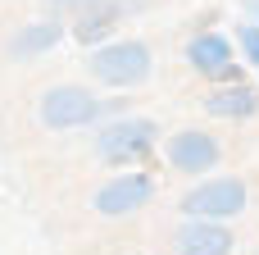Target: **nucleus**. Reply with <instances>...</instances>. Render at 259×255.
<instances>
[{"mask_svg": "<svg viewBox=\"0 0 259 255\" xmlns=\"http://www.w3.org/2000/svg\"><path fill=\"white\" fill-rule=\"evenodd\" d=\"M173 246H178V255H232L237 237L223 219H182Z\"/></svg>", "mask_w": 259, "mask_h": 255, "instance_id": "6", "label": "nucleus"}, {"mask_svg": "<svg viewBox=\"0 0 259 255\" xmlns=\"http://www.w3.org/2000/svg\"><path fill=\"white\" fill-rule=\"evenodd\" d=\"M187 64H191L200 78H214L219 68L232 64V41H228L223 32H196V37L187 41Z\"/></svg>", "mask_w": 259, "mask_h": 255, "instance_id": "11", "label": "nucleus"}, {"mask_svg": "<svg viewBox=\"0 0 259 255\" xmlns=\"http://www.w3.org/2000/svg\"><path fill=\"white\" fill-rule=\"evenodd\" d=\"M219 155H223V146L209 137V132H178V137H168V164L178 169V173H187V178H200V173H209L214 164H219Z\"/></svg>", "mask_w": 259, "mask_h": 255, "instance_id": "7", "label": "nucleus"}, {"mask_svg": "<svg viewBox=\"0 0 259 255\" xmlns=\"http://www.w3.org/2000/svg\"><path fill=\"white\" fill-rule=\"evenodd\" d=\"M214 82H219V87H228V82H246V78H241V68H237V64H228V68H219V73H214Z\"/></svg>", "mask_w": 259, "mask_h": 255, "instance_id": "14", "label": "nucleus"}, {"mask_svg": "<svg viewBox=\"0 0 259 255\" xmlns=\"http://www.w3.org/2000/svg\"><path fill=\"white\" fill-rule=\"evenodd\" d=\"M246 9H250V14H255V23H259V0H246Z\"/></svg>", "mask_w": 259, "mask_h": 255, "instance_id": "15", "label": "nucleus"}, {"mask_svg": "<svg viewBox=\"0 0 259 255\" xmlns=\"http://www.w3.org/2000/svg\"><path fill=\"white\" fill-rule=\"evenodd\" d=\"M96 5H105V0H46V9H50L55 18H77V14L96 9Z\"/></svg>", "mask_w": 259, "mask_h": 255, "instance_id": "12", "label": "nucleus"}, {"mask_svg": "<svg viewBox=\"0 0 259 255\" xmlns=\"http://www.w3.org/2000/svg\"><path fill=\"white\" fill-rule=\"evenodd\" d=\"M91 78L105 82V87H141L150 73H155V55L141 37H118V41H100L91 46V59H87Z\"/></svg>", "mask_w": 259, "mask_h": 255, "instance_id": "3", "label": "nucleus"}, {"mask_svg": "<svg viewBox=\"0 0 259 255\" xmlns=\"http://www.w3.org/2000/svg\"><path fill=\"white\" fill-rule=\"evenodd\" d=\"M246 201H250L246 178L228 173V178H205V183H196V187L178 201V210H182L187 219H223V224H232V219L246 210Z\"/></svg>", "mask_w": 259, "mask_h": 255, "instance_id": "4", "label": "nucleus"}, {"mask_svg": "<svg viewBox=\"0 0 259 255\" xmlns=\"http://www.w3.org/2000/svg\"><path fill=\"white\" fill-rule=\"evenodd\" d=\"M150 196H155V178L146 169H123L118 178L100 183V192L91 196V210L105 219H123V214H137L141 205H150Z\"/></svg>", "mask_w": 259, "mask_h": 255, "instance_id": "5", "label": "nucleus"}, {"mask_svg": "<svg viewBox=\"0 0 259 255\" xmlns=\"http://www.w3.org/2000/svg\"><path fill=\"white\" fill-rule=\"evenodd\" d=\"M205 114H214V119H255L259 114V91L250 82H228V87H214L209 96H205Z\"/></svg>", "mask_w": 259, "mask_h": 255, "instance_id": "9", "label": "nucleus"}, {"mask_svg": "<svg viewBox=\"0 0 259 255\" xmlns=\"http://www.w3.org/2000/svg\"><path fill=\"white\" fill-rule=\"evenodd\" d=\"M59 41H64V23H59V18H41V23L18 27V32L5 41V50H9L14 59H36V55L55 50Z\"/></svg>", "mask_w": 259, "mask_h": 255, "instance_id": "10", "label": "nucleus"}, {"mask_svg": "<svg viewBox=\"0 0 259 255\" xmlns=\"http://www.w3.org/2000/svg\"><path fill=\"white\" fill-rule=\"evenodd\" d=\"M159 146V123L141 119V114H114L109 123L96 128V155L114 169H137L141 160H150Z\"/></svg>", "mask_w": 259, "mask_h": 255, "instance_id": "2", "label": "nucleus"}, {"mask_svg": "<svg viewBox=\"0 0 259 255\" xmlns=\"http://www.w3.org/2000/svg\"><path fill=\"white\" fill-rule=\"evenodd\" d=\"M237 46H241V55L259 68V23H241L237 27Z\"/></svg>", "mask_w": 259, "mask_h": 255, "instance_id": "13", "label": "nucleus"}, {"mask_svg": "<svg viewBox=\"0 0 259 255\" xmlns=\"http://www.w3.org/2000/svg\"><path fill=\"white\" fill-rule=\"evenodd\" d=\"M146 0H105V5H96V9H87V14H77L73 18V37L91 50V46H100V41H109L114 32H118V18L127 14V9H141Z\"/></svg>", "mask_w": 259, "mask_h": 255, "instance_id": "8", "label": "nucleus"}, {"mask_svg": "<svg viewBox=\"0 0 259 255\" xmlns=\"http://www.w3.org/2000/svg\"><path fill=\"white\" fill-rule=\"evenodd\" d=\"M114 114H127V100H100L91 96L87 87L77 82H59V87H46L41 100H36V119L55 132H68V128H91L100 119H114Z\"/></svg>", "mask_w": 259, "mask_h": 255, "instance_id": "1", "label": "nucleus"}]
</instances>
